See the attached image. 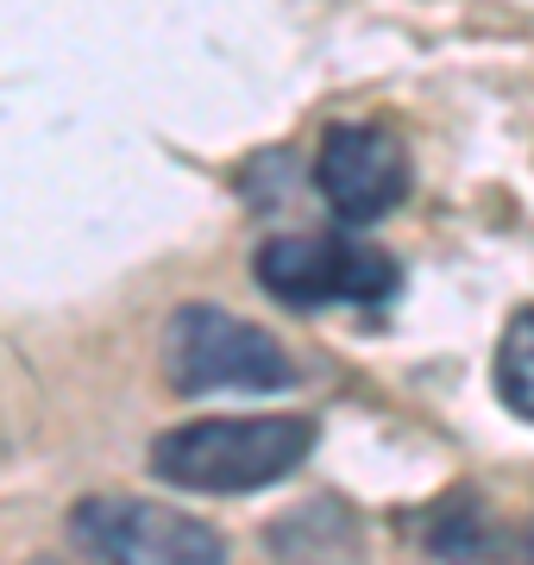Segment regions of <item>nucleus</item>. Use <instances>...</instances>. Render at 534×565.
Here are the masks:
<instances>
[{
  "instance_id": "nucleus-1",
  "label": "nucleus",
  "mask_w": 534,
  "mask_h": 565,
  "mask_svg": "<svg viewBox=\"0 0 534 565\" xmlns=\"http://www.w3.org/2000/svg\"><path fill=\"white\" fill-rule=\"evenodd\" d=\"M314 452V422L296 415H252V422H189L158 434L151 471L177 490L202 497H239L289 478Z\"/></svg>"
},
{
  "instance_id": "nucleus-2",
  "label": "nucleus",
  "mask_w": 534,
  "mask_h": 565,
  "mask_svg": "<svg viewBox=\"0 0 534 565\" xmlns=\"http://www.w3.org/2000/svg\"><path fill=\"white\" fill-rule=\"evenodd\" d=\"M164 377L177 396H214V390H270L296 384V364L265 327L239 321L226 308H177L164 327Z\"/></svg>"
},
{
  "instance_id": "nucleus-3",
  "label": "nucleus",
  "mask_w": 534,
  "mask_h": 565,
  "mask_svg": "<svg viewBox=\"0 0 534 565\" xmlns=\"http://www.w3.org/2000/svg\"><path fill=\"white\" fill-rule=\"evenodd\" d=\"M265 296L284 308H333V302H384L403 270L359 233H277L252 258Z\"/></svg>"
},
{
  "instance_id": "nucleus-4",
  "label": "nucleus",
  "mask_w": 534,
  "mask_h": 565,
  "mask_svg": "<svg viewBox=\"0 0 534 565\" xmlns=\"http://www.w3.org/2000/svg\"><path fill=\"white\" fill-rule=\"evenodd\" d=\"M76 534L107 565H226L214 527L151 497H88L76 503Z\"/></svg>"
},
{
  "instance_id": "nucleus-5",
  "label": "nucleus",
  "mask_w": 534,
  "mask_h": 565,
  "mask_svg": "<svg viewBox=\"0 0 534 565\" xmlns=\"http://www.w3.org/2000/svg\"><path fill=\"white\" fill-rule=\"evenodd\" d=\"M314 189L346 226H371L409 195V151L391 126H333L314 151Z\"/></svg>"
},
{
  "instance_id": "nucleus-6",
  "label": "nucleus",
  "mask_w": 534,
  "mask_h": 565,
  "mask_svg": "<svg viewBox=\"0 0 534 565\" xmlns=\"http://www.w3.org/2000/svg\"><path fill=\"white\" fill-rule=\"evenodd\" d=\"M496 396L522 422H534V308H522L496 340Z\"/></svg>"
},
{
  "instance_id": "nucleus-7",
  "label": "nucleus",
  "mask_w": 534,
  "mask_h": 565,
  "mask_svg": "<svg viewBox=\"0 0 534 565\" xmlns=\"http://www.w3.org/2000/svg\"><path fill=\"white\" fill-rule=\"evenodd\" d=\"M459 509H466V490H459L452 503H434V515H428V546L434 553H447V559H491V553H503L496 522L484 515V503L472 509V522H459Z\"/></svg>"
}]
</instances>
